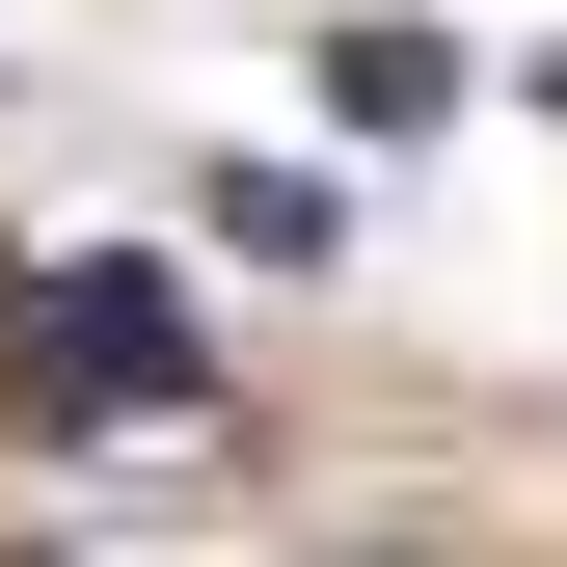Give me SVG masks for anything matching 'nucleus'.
Returning a JSON list of instances; mask_svg holds the SVG:
<instances>
[{"label":"nucleus","mask_w":567,"mask_h":567,"mask_svg":"<svg viewBox=\"0 0 567 567\" xmlns=\"http://www.w3.org/2000/svg\"><path fill=\"white\" fill-rule=\"evenodd\" d=\"M0 324H28V405H54V433H135V405H189V298H163V270H28Z\"/></svg>","instance_id":"nucleus-1"},{"label":"nucleus","mask_w":567,"mask_h":567,"mask_svg":"<svg viewBox=\"0 0 567 567\" xmlns=\"http://www.w3.org/2000/svg\"><path fill=\"white\" fill-rule=\"evenodd\" d=\"M324 109H351V135H433L460 54H433V28H324Z\"/></svg>","instance_id":"nucleus-2"}]
</instances>
